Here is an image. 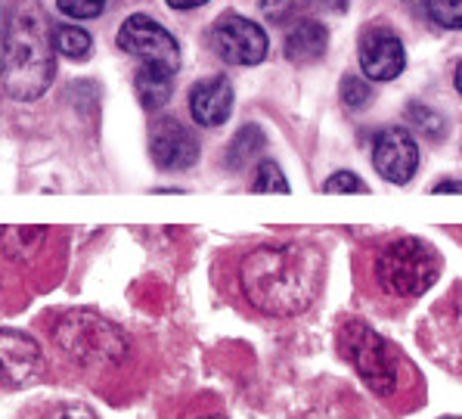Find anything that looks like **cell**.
I'll use <instances>...</instances> for the list:
<instances>
[{
	"mask_svg": "<svg viewBox=\"0 0 462 419\" xmlns=\"http://www.w3.org/2000/svg\"><path fill=\"white\" fill-rule=\"evenodd\" d=\"M323 280V258L301 243L258 246L239 265V286L252 308L270 317H292L310 308Z\"/></svg>",
	"mask_w": 462,
	"mask_h": 419,
	"instance_id": "obj_1",
	"label": "cell"
},
{
	"mask_svg": "<svg viewBox=\"0 0 462 419\" xmlns=\"http://www.w3.org/2000/svg\"><path fill=\"white\" fill-rule=\"evenodd\" d=\"M56 72L53 38L47 23L34 6H25L10 19L4 34V56H0V78L13 99H38L50 88Z\"/></svg>",
	"mask_w": 462,
	"mask_h": 419,
	"instance_id": "obj_2",
	"label": "cell"
},
{
	"mask_svg": "<svg viewBox=\"0 0 462 419\" xmlns=\"http://www.w3.org/2000/svg\"><path fill=\"white\" fill-rule=\"evenodd\" d=\"M440 261L435 248L416 237H401L388 243L375 258V280L388 295L416 298L438 280Z\"/></svg>",
	"mask_w": 462,
	"mask_h": 419,
	"instance_id": "obj_3",
	"label": "cell"
},
{
	"mask_svg": "<svg viewBox=\"0 0 462 419\" xmlns=\"http://www.w3.org/2000/svg\"><path fill=\"white\" fill-rule=\"evenodd\" d=\"M56 345L84 367H112L127 354V339L94 311H72L56 323Z\"/></svg>",
	"mask_w": 462,
	"mask_h": 419,
	"instance_id": "obj_4",
	"label": "cell"
},
{
	"mask_svg": "<svg viewBox=\"0 0 462 419\" xmlns=\"http://www.w3.org/2000/svg\"><path fill=\"white\" fill-rule=\"evenodd\" d=\"M338 348L347 358V364L360 373V379L373 388L375 395H391L397 388V376H401V364L397 354L373 326L351 321L341 326Z\"/></svg>",
	"mask_w": 462,
	"mask_h": 419,
	"instance_id": "obj_5",
	"label": "cell"
},
{
	"mask_svg": "<svg viewBox=\"0 0 462 419\" xmlns=\"http://www.w3.org/2000/svg\"><path fill=\"white\" fill-rule=\"evenodd\" d=\"M118 47L125 53L137 56L143 66H159L168 72L180 69V44L171 38V32L162 23L149 16H131L125 19L122 32H118Z\"/></svg>",
	"mask_w": 462,
	"mask_h": 419,
	"instance_id": "obj_6",
	"label": "cell"
},
{
	"mask_svg": "<svg viewBox=\"0 0 462 419\" xmlns=\"http://www.w3.org/2000/svg\"><path fill=\"white\" fill-rule=\"evenodd\" d=\"M267 34L258 23L245 16H224L211 28V50L230 66H258L267 56Z\"/></svg>",
	"mask_w": 462,
	"mask_h": 419,
	"instance_id": "obj_7",
	"label": "cell"
},
{
	"mask_svg": "<svg viewBox=\"0 0 462 419\" xmlns=\"http://www.w3.org/2000/svg\"><path fill=\"white\" fill-rule=\"evenodd\" d=\"M149 155L162 172H187L199 162V140L187 125L159 118L149 127Z\"/></svg>",
	"mask_w": 462,
	"mask_h": 419,
	"instance_id": "obj_8",
	"label": "cell"
},
{
	"mask_svg": "<svg viewBox=\"0 0 462 419\" xmlns=\"http://www.w3.org/2000/svg\"><path fill=\"white\" fill-rule=\"evenodd\" d=\"M373 165L388 183H410L419 168V146L407 127H385L373 140Z\"/></svg>",
	"mask_w": 462,
	"mask_h": 419,
	"instance_id": "obj_9",
	"label": "cell"
},
{
	"mask_svg": "<svg viewBox=\"0 0 462 419\" xmlns=\"http://www.w3.org/2000/svg\"><path fill=\"white\" fill-rule=\"evenodd\" d=\"M360 69L373 81H394L407 69V50L391 28L373 25L360 38Z\"/></svg>",
	"mask_w": 462,
	"mask_h": 419,
	"instance_id": "obj_10",
	"label": "cell"
},
{
	"mask_svg": "<svg viewBox=\"0 0 462 419\" xmlns=\"http://www.w3.org/2000/svg\"><path fill=\"white\" fill-rule=\"evenodd\" d=\"M41 370V345L28 332L0 330V379L6 386H25Z\"/></svg>",
	"mask_w": 462,
	"mask_h": 419,
	"instance_id": "obj_11",
	"label": "cell"
},
{
	"mask_svg": "<svg viewBox=\"0 0 462 419\" xmlns=\"http://www.w3.org/2000/svg\"><path fill=\"white\" fill-rule=\"evenodd\" d=\"M233 112V84L224 75L205 78L189 90V116L202 127H220Z\"/></svg>",
	"mask_w": 462,
	"mask_h": 419,
	"instance_id": "obj_12",
	"label": "cell"
},
{
	"mask_svg": "<svg viewBox=\"0 0 462 419\" xmlns=\"http://www.w3.org/2000/svg\"><path fill=\"white\" fill-rule=\"evenodd\" d=\"M326 47H329V32L317 19H301L286 34V60L298 62V66L317 62L326 53Z\"/></svg>",
	"mask_w": 462,
	"mask_h": 419,
	"instance_id": "obj_13",
	"label": "cell"
},
{
	"mask_svg": "<svg viewBox=\"0 0 462 419\" xmlns=\"http://www.w3.org/2000/svg\"><path fill=\"white\" fill-rule=\"evenodd\" d=\"M134 88H137V97L143 103V109L155 112L171 99V90H174V72L159 66H140L137 75H134Z\"/></svg>",
	"mask_w": 462,
	"mask_h": 419,
	"instance_id": "obj_14",
	"label": "cell"
},
{
	"mask_svg": "<svg viewBox=\"0 0 462 419\" xmlns=\"http://www.w3.org/2000/svg\"><path fill=\"white\" fill-rule=\"evenodd\" d=\"M50 38H53V50H56V53L69 56V60H78V62L88 60L90 47H94L90 34L84 32V28H78V25H56Z\"/></svg>",
	"mask_w": 462,
	"mask_h": 419,
	"instance_id": "obj_15",
	"label": "cell"
},
{
	"mask_svg": "<svg viewBox=\"0 0 462 419\" xmlns=\"http://www.w3.org/2000/svg\"><path fill=\"white\" fill-rule=\"evenodd\" d=\"M261 149H264V134H261V127L258 125H245L243 131L233 137L230 149H226V165L243 168L261 153Z\"/></svg>",
	"mask_w": 462,
	"mask_h": 419,
	"instance_id": "obj_16",
	"label": "cell"
},
{
	"mask_svg": "<svg viewBox=\"0 0 462 419\" xmlns=\"http://www.w3.org/2000/svg\"><path fill=\"white\" fill-rule=\"evenodd\" d=\"M425 13L440 28H450V32L462 28V0H425Z\"/></svg>",
	"mask_w": 462,
	"mask_h": 419,
	"instance_id": "obj_17",
	"label": "cell"
},
{
	"mask_svg": "<svg viewBox=\"0 0 462 419\" xmlns=\"http://www.w3.org/2000/svg\"><path fill=\"white\" fill-rule=\"evenodd\" d=\"M341 103L347 109H366L373 103V88H369L366 78H357V75H345L341 78Z\"/></svg>",
	"mask_w": 462,
	"mask_h": 419,
	"instance_id": "obj_18",
	"label": "cell"
},
{
	"mask_svg": "<svg viewBox=\"0 0 462 419\" xmlns=\"http://www.w3.org/2000/svg\"><path fill=\"white\" fill-rule=\"evenodd\" d=\"M252 190L254 193H289V181L282 177L276 162H261L258 172H254Z\"/></svg>",
	"mask_w": 462,
	"mask_h": 419,
	"instance_id": "obj_19",
	"label": "cell"
},
{
	"mask_svg": "<svg viewBox=\"0 0 462 419\" xmlns=\"http://www.w3.org/2000/svg\"><path fill=\"white\" fill-rule=\"evenodd\" d=\"M407 118H410V125L425 134V137L438 140L440 134H444V118H440L435 109H429V106H410Z\"/></svg>",
	"mask_w": 462,
	"mask_h": 419,
	"instance_id": "obj_20",
	"label": "cell"
},
{
	"mask_svg": "<svg viewBox=\"0 0 462 419\" xmlns=\"http://www.w3.org/2000/svg\"><path fill=\"white\" fill-rule=\"evenodd\" d=\"M56 4L72 19H94L106 10V0H56Z\"/></svg>",
	"mask_w": 462,
	"mask_h": 419,
	"instance_id": "obj_21",
	"label": "cell"
},
{
	"mask_svg": "<svg viewBox=\"0 0 462 419\" xmlns=\"http://www.w3.org/2000/svg\"><path fill=\"white\" fill-rule=\"evenodd\" d=\"M323 190L326 193H366L369 187L354 172H336L323 183Z\"/></svg>",
	"mask_w": 462,
	"mask_h": 419,
	"instance_id": "obj_22",
	"label": "cell"
},
{
	"mask_svg": "<svg viewBox=\"0 0 462 419\" xmlns=\"http://www.w3.org/2000/svg\"><path fill=\"white\" fill-rule=\"evenodd\" d=\"M261 10H264V16L270 19V23L280 25L298 10V0H261Z\"/></svg>",
	"mask_w": 462,
	"mask_h": 419,
	"instance_id": "obj_23",
	"label": "cell"
},
{
	"mask_svg": "<svg viewBox=\"0 0 462 419\" xmlns=\"http://www.w3.org/2000/svg\"><path fill=\"white\" fill-rule=\"evenodd\" d=\"M53 419H97V416H94V410L81 407V404H69V407L56 410Z\"/></svg>",
	"mask_w": 462,
	"mask_h": 419,
	"instance_id": "obj_24",
	"label": "cell"
},
{
	"mask_svg": "<svg viewBox=\"0 0 462 419\" xmlns=\"http://www.w3.org/2000/svg\"><path fill=\"white\" fill-rule=\"evenodd\" d=\"M431 193H462V181H440Z\"/></svg>",
	"mask_w": 462,
	"mask_h": 419,
	"instance_id": "obj_25",
	"label": "cell"
},
{
	"mask_svg": "<svg viewBox=\"0 0 462 419\" xmlns=\"http://www.w3.org/2000/svg\"><path fill=\"white\" fill-rule=\"evenodd\" d=\"M174 10H196V6H205L208 0H168Z\"/></svg>",
	"mask_w": 462,
	"mask_h": 419,
	"instance_id": "obj_26",
	"label": "cell"
},
{
	"mask_svg": "<svg viewBox=\"0 0 462 419\" xmlns=\"http://www.w3.org/2000/svg\"><path fill=\"white\" fill-rule=\"evenodd\" d=\"M453 81H457V90H459V97H462V62L457 66V75H453Z\"/></svg>",
	"mask_w": 462,
	"mask_h": 419,
	"instance_id": "obj_27",
	"label": "cell"
},
{
	"mask_svg": "<svg viewBox=\"0 0 462 419\" xmlns=\"http://www.w3.org/2000/svg\"><path fill=\"white\" fill-rule=\"evenodd\" d=\"M457 323H459V336H462V302H459V317H457Z\"/></svg>",
	"mask_w": 462,
	"mask_h": 419,
	"instance_id": "obj_28",
	"label": "cell"
},
{
	"mask_svg": "<svg viewBox=\"0 0 462 419\" xmlns=\"http://www.w3.org/2000/svg\"><path fill=\"white\" fill-rule=\"evenodd\" d=\"M205 419H226V416H217V414H215V416H205Z\"/></svg>",
	"mask_w": 462,
	"mask_h": 419,
	"instance_id": "obj_29",
	"label": "cell"
}]
</instances>
